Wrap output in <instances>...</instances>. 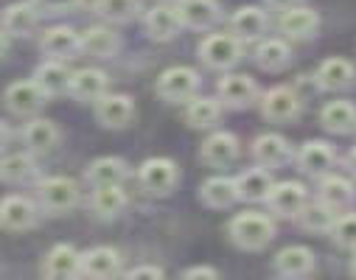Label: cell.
I'll use <instances>...</instances> for the list:
<instances>
[{
  "mask_svg": "<svg viewBox=\"0 0 356 280\" xmlns=\"http://www.w3.org/2000/svg\"><path fill=\"white\" fill-rule=\"evenodd\" d=\"M227 233L238 249L255 252V249H264L275 238V222L264 213H238L227 224Z\"/></svg>",
  "mask_w": 356,
  "mask_h": 280,
  "instance_id": "6da1fadb",
  "label": "cell"
},
{
  "mask_svg": "<svg viewBox=\"0 0 356 280\" xmlns=\"http://www.w3.org/2000/svg\"><path fill=\"white\" fill-rule=\"evenodd\" d=\"M200 90V73L194 67L177 65L160 73L157 79V96L168 104H188Z\"/></svg>",
  "mask_w": 356,
  "mask_h": 280,
  "instance_id": "7a4b0ae2",
  "label": "cell"
},
{
  "mask_svg": "<svg viewBox=\"0 0 356 280\" xmlns=\"http://www.w3.org/2000/svg\"><path fill=\"white\" fill-rule=\"evenodd\" d=\"M241 40L236 34H208L200 42V59L211 70H230L233 65L241 62Z\"/></svg>",
  "mask_w": 356,
  "mask_h": 280,
  "instance_id": "3957f363",
  "label": "cell"
},
{
  "mask_svg": "<svg viewBox=\"0 0 356 280\" xmlns=\"http://www.w3.org/2000/svg\"><path fill=\"white\" fill-rule=\"evenodd\" d=\"M177 179H180V171H177L174 160L165 157H152L138 168V182L140 188L152 197H168L177 188Z\"/></svg>",
  "mask_w": 356,
  "mask_h": 280,
  "instance_id": "277c9868",
  "label": "cell"
},
{
  "mask_svg": "<svg viewBox=\"0 0 356 280\" xmlns=\"http://www.w3.org/2000/svg\"><path fill=\"white\" fill-rule=\"evenodd\" d=\"M37 194H40L42 211H48L54 216H65L79 202V185L70 176H48L40 182Z\"/></svg>",
  "mask_w": 356,
  "mask_h": 280,
  "instance_id": "5b68a950",
  "label": "cell"
},
{
  "mask_svg": "<svg viewBox=\"0 0 356 280\" xmlns=\"http://www.w3.org/2000/svg\"><path fill=\"white\" fill-rule=\"evenodd\" d=\"M45 90L31 79V81H15V84H9L6 87V96H3V101H6V110L12 113V115H20V118H31V115H37L42 107H45Z\"/></svg>",
  "mask_w": 356,
  "mask_h": 280,
  "instance_id": "8992f818",
  "label": "cell"
},
{
  "mask_svg": "<svg viewBox=\"0 0 356 280\" xmlns=\"http://www.w3.org/2000/svg\"><path fill=\"white\" fill-rule=\"evenodd\" d=\"M261 115L273 124H289L300 115V96L292 87H273L261 99Z\"/></svg>",
  "mask_w": 356,
  "mask_h": 280,
  "instance_id": "52a82bcc",
  "label": "cell"
},
{
  "mask_svg": "<svg viewBox=\"0 0 356 280\" xmlns=\"http://www.w3.org/2000/svg\"><path fill=\"white\" fill-rule=\"evenodd\" d=\"M306 202H309V191L300 182H275L270 197H266L270 211L281 219H298V213L303 211Z\"/></svg>",
  "mask_w": 356,
  "mask_h": 280,
  "instance_id": "ba28073f",
  "label": "cell"
},
{
  "mask_svg": "<svg viewBox=\"0 0 356 280\" xmlns=\"http://www.w3.org/2000/svg\"><path fill=\"white\" fill-rule=\"evenodd\" d=\"M37 224V205L20 194L0 199V227L9 233H23Z\"/></svg>",
  "mask_w": 356,
  "mask_h": 280,
  "instance_id": "9c48e42d",
  "label": "cell"
},
{
  "mask_svg": "<svg viewBox=\"0 0 356 280\" xmlns=\"http://www.w3.org/2000/svg\"><path fill=\"white\" fill-rule=\"evenodd\" d=\"M107 87H110V79H107L104 70L84 67V70H76L70 76L67 92L76 101H81V104H96L102 96H107Z\"/></svg>",
  "mask_w": 356,
  "mask_h": 280,
  "instance_id": "30bf717a",
  "label": "cell"
},
{
  "mask_svg": "<svg viewBox=\"0 0 356 280\" xmlns=\"http://www.w3.org/2000/svg\"><path fill=\"white\" fill-rule=\"evenodd\" d=\"M255 99H258V84L250 76L227 73L219 81V101L230 110H247Z\"/></svg>",
  "mask_w": 356,
  "mask_h": 280,
  "instance_id": "8fae6325",
  "label": "cell"
},
{
  "mask_svg": "<svg viewBox=\"0 0 356 280\" xmlns=\"http://www.w3.org/2000/svg\"><path fill=\"white\" fill-rule=\"evenodd\" d=\"M252 160H255V165L270 168V171L273 168H281V165H286L292 160V146H289L286 138H281L275 132H266V135L255 138V143H252Z\"/></svg>",
  "mask_w": 356,
  "mask_h": 280,
  "instance_id": "7c38bea8",
  "label": "cell"
},
{
  "mask_svg": "<svg viewBox=\"0 0 356 280\" xmlns=\"http://www.w3.org/2000/svg\"><path fill=\"white\" fill-rule=\"evenodd\" d=\"M295 160H298V165H300L303 174L323 176V174H328V171L334 168L337 151H334V146L325 143V140H309V143L300 146V151H298Z\"/></svg>",
  "mask_w": 356,
  "mask_h": 280,
  "instance_id": "4fadbf2b",
  "label": "cell"
},
{
  "mask_svg": "<svg viewBox=\"0 0 356 280\" xmlns=\"http://www.w3.org/2000/svg\"><path fill=\"white\" fill-rule=\"evenodd\" d=\"M146 31H149V37L157 40V42H168V40H174L177 34L183 31L180 9H177V6H168V3H160V6L149 9V15H146Z\"/></svg>",
  "mask_w": 356,
  "mask_h": 280,
  "instance_id": "5bb4252c",
  "label": "cell"
},
{
  "mask_svg": "<svg viewBox=\"0 0 356 280\" xmlns=\"http://www.w3.org/2000/svg\"><path fill=\"white\" fill-rule=\"evenodd\" d=\"M200 154H202V163H208L211 168H227L238 157V138L230 132H213L205 138Z\"/></svg>",
  "mask_w": 356,
  "mask_h": 280,
  "instance_id": "9a60e30c",
  "label": "cell"
},
{
  "mask_svg": "<svg viewBox=\"0 0 356 280\" xmlns=\"http://www.w3.org/2000/svg\"><path fill=\"white\" fill-rule=\"evenodd\" d=\"M353 79H356V67H353V62H348V59H342V56L325 59V62L317 67V76H314L317 87H320V90H328V92H337V90L350 87Z\"/></svg>",
  "mask_w": 356,
  "mask_h": 280,
  "instance_id": "2e32d148",
  "label": "cell"
},
{
  "mask_svg": "<svg viewBox=\"0 0 356 280\" xmlns=\"http://www.w3.org/2000/svg\"><path fill=\"white\" fill-rule=\"evenodd\" d=\"M96 118L107 129H121L135 118V101L129 96H102L96 101Z\"/></svg>",
  "mask_w": 356,
  "mask_h": 280,
  "instance_id": "e0dca14e",
  "label": "cell"
},
{
  "mask_svg": "<svg viewBox=\"0 0 356 280\" xmlns=\"http://www.w3.org/2000/svg\"><path fill=\"white\" fill-rule=\"evenodd\" d=\"M42 274L59 277V280L81 274V252H76V247H70V244H56L42 261Z\"/></svg>",
  "mask_w": 356,
  "mask_h": 280,
  "instance_id": "ac0fdd59",
  "label": "cell"
},
{
  "mask_svg": "<svg viewBox=\"0 0 356 280\" xmlns=\"http://www.w3.org/2000/svg\"><path fill=\"white\" fill-rule=\"evenodd\" d=\"M278 26H281V31H284L289 40H309V37H314V31L320 28V17H317L314 9L298 3V6H292V9H286V12L281 15Z\"/></svg>",
  "mask_w": 356,
  "mask_h": 280,
  "instance_id": "d6986e66",
  "label": "cell"
},
{
  "mask_svg": "<svg viewBox=\"0 0 356 280\" xmlns=\"http://www.w3.org/2000/svg\"><path fill=\"white\" fill-rule=\"evenodd\" d=\"M177 9H180L183 26H188L194 31H208L222 17V9H219L216 0H183Z\"/></svg>",
  "mask_w": 356,
  "mask_h": 280,
  "instance_id": "ffe728a7",
  "label": "cell"
},
{
  "mask_svg": "<svg viewBox=\"0 0 356 280\" xmlns=\"http://www.w3.org/2000/svg\"><path fill=\"white\" fill-rule=\"evenodd\" d=\"M356 191H353V182L337 174H323L320 179V188H317V199L325 202L328 208H334L337 213H342L350 202H353Z\"/></svg>",
  "mask_w": 356,
  "mask_h": 280,
  "instance_id": "44dd1931",
  "label": "cell"
},
{
  "mask_svg": "<svg viewBox=\"0 0 356 280\" xmlns=\"http://www.w3.org/2000/svg\"><path fill=\"white\" fill-rule=\"evenodd\" d=\"M42 53L51 56V59H73L79 51H81V42H79V34L67 26H56V28H48L42 34Z\"/></svg>",
  "mask_w": 356,
  "mask_h": 280,
  "instance_id": "7402d4cb",
  "label": "cell"
},
{
  "mask_svg": "<svg viewBox=\"0 0 356 280\" xmlns=\"http://www.w3.org/2000/svg\"><path fill=\"white\" fill-rule=\"evenodd\" d=\"M275 272L281 277H306L314 272V252L309 247H284L275 255Z\"/></svg>",
  "mask_w": 356,
  "mask_h": 280,
  "instance_id": "603a6c76",
  "label": "cell"
},
{
  "mask_svg": "<svg viewBox=\"0 0 356 280\" xmlns=\"http://www.w3.org/2000/svg\"><path fill=\"white\" fill-rule=\"evenodd\" d=\"M121 272V255L113 247H93L81 255V274L87 277H115Z\"/></svg>",
  "mask_w": 356,
  "mask_h": 280,
  "instance_id": "cb8c5ba5",
  "label": "cell"
},
{
  "mask_svg": "<svg viewBox=\"0 0 356 280\" xmlns=\"http://www.w3.org/2000/svg\"><path fill=\"white\" fill-rule=\"evenodd\" d=\"M270 20H266V12H261L258 6H241L233 17H230V34H236L241 42H252L261 40Z\"/></svg>",
  "mask_w": 356,
  "mask_h": 280,
  "instance_id": "d4e9b609",
  "label": "cell"
},
{
  "mask_svg": "<svg viewBox=\"0 0 356 280\" xmlns=\"http://www.w3.org/2000/svg\"><path fill=\"white\" fill-rule=\"evenodd\" d=\"M273 176H270V168H250L244 171L238 179H236V188H238V199L244 202H266V197H270L273 191Z\"/></svg>",
  "mask_w": 356,
  "mask_h": 280,
  "instance_id": "484cf974",
  "label": "cell"
},
{
  "mask_svg": "<svg viewBox=\"0 0 356 280\" xmlns=\"http://www.w3.org/2000/svg\"><path fill=\"white\" fill-rule=\"evenodd\" d=\"M79 42H81V53L93 56V59H110L115 51H118V34L107 26H93L87 28L84 34H79Z\"/></svg>",
  "mask_w": 356,
  "mask_h": 280,
  "instance_id": "4316f807",
  "label": "cell"
},
{
  "mask_svg": "<svg viewBox=\"0 0 356 280\" xmlns=\"http://www.w3.org/2000/svg\"><path fill=\"white\" fill-rule=\"evenodd\" d=\"M40 26V12L37 6L31 3H15L3 12V31L9 37H31Z\"/></svg>",
  "mask_w": 356,
  "mask_h": 280,
  "instance_id": "83f0119b",
  "label": "cell"
},
{
  "mask_svg": "<svg viewBox=\"0 0 356 280\" xmlns=\"http://www.w3.org/2000/svg\"><path fill=\"white\" fill-rule=\"evenodd\" d=\"M200 199L213 208V211H225L230 205H236L238 199V188H236V179L230 176H211L202 182V188H200Z\"/></svg>",
  "mask_w": 356,
  "mask_h": 280,
  "instance_id": "f1b7e54d",
  "label": "cell"
},
{
  "mask_svg": "<svg viewBox=\"0 0 356 280\" xmlns=\"http://www.w3.org/2000/svg\"><path fill=\"white\" fill-rule=\"evenodd\" d=\"M90 208L99 219L113 222L127 208V191L121 188V185H102V188H96L93 197H90Z\"/></svg>",
  "mask_w": 356,
  "mask_h": 280,
  "instance_id": "f546056e",
  "label": "cell"
},
{
  "mask_svg": "<svg viewBox=\"0 0 356 280\" xmlns=\"http://www.w3.org/2000/svg\"><path fill=\"white\" fill-rule=\"evenodd\" d=\"M70 76L73 73L67 70V65L62 59H48L37 67L34 81L45 90V96H62V92H67V87H70Z\"/></svg>",
  "mask_w": 356,
  "mask_h": 280,
  "instance_id": "4dcf8cb0",
  "label": "cell"
},
{
  "mask_svg": "<svg viewBox=\"0 0 356 280\" xmlns=\"http://www.w3.org/2000/svg\"><path fill=\"white\" fill-rule=\"evenodd\" d=\"M23 140H26V146H29L31 154H48L59 143V129L51 121H45V118H34V121L26 124Z\"/></svg>",
  "mask_w": 356,
  "mask_h": 280,
  "instance_id": "1f68e13d",
  "label": "cell"
},
{
  "mask_svg": "<svg viewBox=\"0 0 356 280\" xmlns=\"http://www.w3.org/2000/svg\"><path fill=\"white\" fill-rule=\"evenodd\" d=\"M129 168L121 157H99L90 163L87 168V182L93 185V188H102V185H121L127 179Z\"/></svg>",
  "mask_w": 356,
  "mask_h": 280,
  "instance_id": "d6a6232c",
  "label": "cell"
},
{
  "mask_svg": "<svg viewBox=\"0 0 356 280\" xmlns=\"http://www.w3.org/2000/svg\"><path fill=\"white\" fill-rule=\"evenodd\" d=\"M320 121L334 135H348L356 129V107L350 101H328L320 113Z\"/></svg>",
  "mask_w": 356,
  "mask_h": 280,
  "instance_id": "836d02e7",
  "label": "cell"
},
{
  "mask_svg": "<svg viewBox=\"0 0 356 280\" xmlns=\"http://www.w3.org/2000/svg\"><path fill=\"white\" fill-rule=\"evenodd\" d=\"M219 118H222V101H216V99H205V96L197 99L194 96L186 107V121L191 129H211L219 124Z\"/></svg>",
  "mask_w": 356,
  "mask_h": 280,
  "instance_id": "e575fe53",
  "label": "cell"
},
{
  "mask_svg": "<svg viewBox=\"0 0 356 280\" xmlns=\"http://www.w3.org/2000/svg\"><path fill=\"white\" fill-rule=\"evenodd\" d=\"M255 62H258L261 70L278 73V70H284L292 62V48L284 40H264L255 48Z\"/></svg>",
  "mask_w": 356,
  "mask_h": 280,
  "instance_id": "d590c367",
  "label": "cell"
},
{
  "mask_svg": "<svg viewBox=\"0 0 356 280\" xmlns=\"http://www.w3.org/2000/svg\"><path fill=\"white\" fill-rule=\"evenodd\" d=\"M37 171V163L31 154L15 151L0 157V182H9V185H23L26 179H31Z\"/></svg>",
  "mask_w": 356,
  "mask_h": 280,
  "instance_id": "8d00e7d4",
  "label": "cell"
},
{
  "mask_svg": "<svg viewBox=\"0 0 356 280\" xmlns=\"http://www.w3.org/2000/svg\"><path fill=\"white\" fill-rule=\"evenodd\" d=\"M337 211L334 208H328L325 202H306L303 205V211L298 213V222H300V227L303 230H309V233H331V227H334V222H337Z\"/></svg>",
  "mask_w": 356,
  "mask_h": 280,
  "instance_id": "74e56055",
  "label": "cell"
},
{
  "mask_svg": "<svg viewBox=\"0 0 356 280\" xmlns=\"http://www.w3.org/2000/svg\"><path fill=\"white\" fill-rule=\"evenodd\" d=\"M96 15L107 23H129L140 15V0H96Z\"/></svg>",
  "mask_w": 356,
  "mask_h": 280,
  "instance_id": "f35d334b",
  "label": "cell"
},
{
  "mask_svg": "<svg viewBox=\"0 0 356 280\" xmlns=\"http://www.w3.org/2000/svg\"><path fill=\"white\" fill-rule=\"evenodd\" d=\"M334 244L342 249H356V213H339L331 227Z\"/></svg>",
  "mask_w": 356,
  "mask_h": 280,
  "instance_id": "ab89813d",
  "label": "cell"
},
{
  "mask_svg": "<svg viewBox=\"0 0 356 280\" xmlns=\"http://www.w3.org/2000/svg\"><path fill=\"white\" fill-rule=\"evenodd\" d=\"M40 15H70L76 12L84 0H31Z\"/></svg>",
  "mask_w": 356,
  "mask_h": 280,
  "instance_id": "60d3db41",
  "label": "cell"
},
{
  "mask_svg": "<svg viewBox=\"0 0 356 280\" xmlns=\"http://www.w3.org/2000/svg\"><path fill=\"white\" fill-rule=\"evenodd\" d=\"M129 280H138V277H163V269L160 266H135L127 272Z\"/></svg>",
  "mask_w": 356,
  "mask_h": 280,
  "instance_id": "b9f144b4",
  "label": "cell"
},
{
  "mask_svg": "<svg viewBox=\"0 0 356 280\" xmlns=\"http://www.w3.org/2000/svg\"><path fill=\"white\" fill-rule=\"evenodd\" d=\"M183 277H219V272L213 266H191L183 272Z\"/></svg>",
  "mask_w": 356,
  "mask_h": 280,
  "instance_id": "7bdbcfd3",
  "label": "cell"
},
{
  "mask_svg": "<svg viewBox=\"0 0 356 280\" xmlns=\"http://www.w3.org/2000/svg\"><path fill=\"white\" fill-rule=\"evenodd\" d=\"M298 3H300V0H266V6L275 9V12H286V9L298 6Z\"/></svg>",
  "mask_w": 356,
  "mask_h": 280,
  "instance_id": "ee69618b",
  "label": "cell"
},
{
  "mask_svg": "<svg viewBox=\"0 0 356 280\" xmlns=\"http://www.w3.org/2000/svg\"><path fill=\"white\" fill-rule=\"evenodd\" d=\"M9 140H12V129H9L3 121H0V151H3V149L9 146Z\"/></svg>",
  "mask_w": 356,
  "mask_h": 280,
  "instance_id": "f6af8a7d",
  "label": "cell"
},
{
  "mask_svg": "<svg viewBox=\"0 0 356 280\" xmlns=\"http://www.w3.org/2000/svg\"><path fill=\"white\" fill-rule=\"evenodd\" d=\"M6 51H9V34H6V31H0V59L6 56Z\"/></svg>",
  "mask_w": 356,
  "mask_h": 280,
  "instance_id": "bcb514c9",
  "label": "cell"
},
{
  "mask_svg": "<svg viewBox=\"0 0 356 280\" xmlns=\"http://www.w3.org/2000/svg\"><path fill=\"white\" fill-rule=\"evenodd\" d=\"M348 165H350V171L356 174V146H353V151L348 154Z\"/></svg>",
  "mask_w": 356,
  "mask_h": 280,
  "instance_id": "7dc6e473",
  "label": "cell"
},
{
  "mask_svg": "<svg viewBox=\"0 0 356 280\" xmlns=\"http://www.w3.org/2000/svg\"><path fill=\"white\" fill-rule=\"evenodd\" d=\"M350 272H353V274H356V258H353V263H350Z\"/></svg>",
  "mask_w": 356,
  "mask_h": 280,
  "instance_id": "c3c4849f",
  "label": "cell"
},
{
  "mask_svg": "<svg viewBox=\"0 0 356 280\" xmlns=\"http://www.w3.org/2000/svg\"><path fill=\"white\" fill-rule=\"evenodd\" d=\"M165 3H171V0H165Z\"/></svg>",
  "mask_w": 356,
  "mask_h": 280,
  "instance_id": "681fc988",
  "label": "cell"
}]
</instances>
